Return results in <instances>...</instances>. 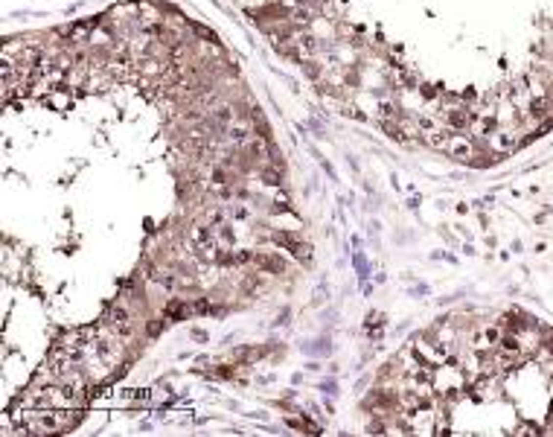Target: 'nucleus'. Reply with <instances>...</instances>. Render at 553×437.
Returning a JSON list of instances; mask_svg holds the SVG:
<instances>
[{
    "label": "nucleus",
    "mask_w": 553,
    "mask_h": 437,
    "mask_svg": "<svg viewBox=\"0 0 553 437\" xmlns=\"http://www.w3.org/2000/svg\"><path fill=\"white\" fill-rule=\"evenodd\" d=\"M256 266L259 268H265V271H274V274H282L285 271V260H279V257H256Z\"/></svg>",
    "instance_id": "1"
}]
</instances>
